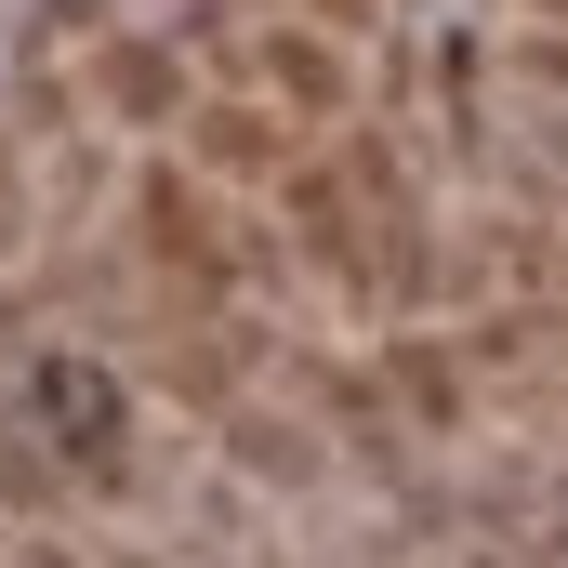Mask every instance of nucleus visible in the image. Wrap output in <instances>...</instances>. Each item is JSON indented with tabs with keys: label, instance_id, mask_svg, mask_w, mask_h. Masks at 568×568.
<instances>
[{
	"label": "nucleus",
	"instance_id": "nucleus-1",
	"mask_svg": "<svg viewBox=\"0 0 568 568\" xmlns=\"http://www.w3.org/2000/svg\"><path fill=\"white\" fill-rule=\"evenodd\" d=\"M120 265L172 304H252L265 291V252L239 225V185H212L185 145H159L120 172Z\"/></svg>",
	"mask_w": 568,
	"mask_h": 568
},
{
	"label": "nucleus",
	"instance_id": "nucleus-2",
	"mask_svg": "<svg viewBox=\"0 0 568 568\" xmlns=\"http://www.w3.org/2000/svg\"><path fill=\"white\" fill-rule=\"evenodd\" d=\"M13 410H27V436H40L80 489H120L133 449H145L133 371H120L106 344H27V357H13Z\"/></svg>",
	"mask_w": 568,
	"mask_h": 568
},
{
	"label": "nucleus",
	"instance_id": "nucleus-3",
	"mask_svg": "<svg viewBox=\"0 0 568 568\" xmlns=\"http://www.w3.org/2000/svg\"><path fill=\"white\" fill-rule=\"evenodd\" d=\"M199 93H212V80H199V40H185V27H106V40L80 53V106H93L106 133H159L172 145L199 120Z\"/></svg>",
	"mask_w": 568,
	"mask_h": 568
},
{
	"label": "nucleus",
	"instance_id": "nucleus-4",
	"mask_svg": "<svg viewBox=\"0 0 568 568\" xmlns=\"http://www.w3.org/2000/svg\"><path fill=\"white\" fill-rule=\"evenodd\" d=\"M371 371H384V397H397L410 436H463L476 410H489V357H476V331H397V317H384Z\"/></svg>",
	"mask_w": 568,
	"mask_h": 568
},
{
	"label": "nucleus",
	"instance_id": "nucleus-5",
	"mask_svg": "<svg viewBox=\"0 0 568 568\" xmlns=\"http://www.w3.org/2000/svg\"><path fill=\"white\" fill-rule=\"evenodd\" d=\"M185 159H199V172H212V185H239V199H278V172L291 159H304V120H291V106H265V93H239V80H212V93H199V120H185Z\"/></svg>",
	"mask_w": 568,
	"mask_h": 568
},
{
	"label": "nucleus",
	"instance_id": "nucleus-6",
	"mask_svg": "<svg viewBox=\"0 0 568 568\" xmlns=\"http://www.w3.org/2000/svg\"><path fill=\"white\" fill-rule=\"evenodd\" d=\"M120 0H40V40H106Z\"/></svg>",
	"mask_w": 568,
	"mask_h": 568
},
{
	"label": "nucleus",
	"instance_id": "nucleus-7",
	"mask_svg": "<svg viewBox=\"0 0 568 568\" xmlns=\"http://www.w3.org/2000/svg\"><path fill=\"white\" fill-rule=\"evenodd\" d=\"M384 13H410V0H384Z\"/></svg>",
	"mask_w": 568,
	"mask_h": 568
}]
</instances>
